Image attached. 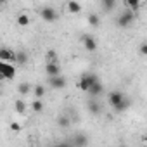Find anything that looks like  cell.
<instances>
[{"instance_id": "6da1fadb", "label": "cell", "mask_w": 147, "mask_h": 147, "mask_svg": "<svg viewBox=\"0 0 147 147\" xmlns=\"http://www.w3.org/2000/svg\"><path fill=\"white\" fill-rule=\"evenodd\" d=\"M107 100H109V104L113 106V109L118 111V113H121V111H125V109L130 107V100L125 99V95H123L121 92H118V90L111 92L109 97H107Z\"/></svg>"}, {"instance_id": "7a4b0ae2", "label": "cell", "mask_w": 147, "mask_h": 147, "mask_svg": "<svg viewBox=\"0 0 147 147\" xmlns=\"http://www.w3.org/2000/svg\"><path fill=\"white\" fill-rule=\"evenodd\" d=\"M135 11H131V9H125L119 16H118V19H116V24H118V28H128L131 23H133V19H135V14H133Z\"/></svg>"}, {"instance_id": "3957f363", "label": "cell", "mask_w": 147, "mask_h": 147, "mask_svg": "<svg viewBox=\"0 0 147 147\" xmlns=\"http://www.w3.org/2000/svg\"><path fill=\"white\" fill-rule=\"evenodd\" d=\"M0 75H2L4 80H12L16 76V66L14 62H5V61H0Z\"/></svg>"}, {"instance_id": "277c9868", "label": "cell", "mask_w": 147, "mask_h": 147, "mask_svg": "<svg viewBox=\"0 0 147 147\" xmlns=\"http://www.w3.org/2000/svg\"><path fill=\"white\" fill-rule=\"evenodd\" d=\"M97 80H99V78H97L95 75H82V78H80V82H78V87H80L82 92H88V90H90V85L95 83Z\"/></svg>"}, {"instance_id": "5b68a950", "label": "cell", "mask_w": 147, "mask_h": 147, "mask_svg": "<svg viewBox=\"0 0 147 147\" xmlns=\"http://www.w3.org/2000/svg\"><path fill=\"white\" fill-rule=\"evenodd\" d=\"M40 18H42L45 23H54V21L57 19V12H55V9H52V7H42V9H40Z\"/></svg>"}, {"instance_id": "8992f818", "label": "cell", "mask_w": 147, "mask_h": 147, "mask_svg": "<svg viewBox=\"0 0 147 147\" xmlns=\"http://www.w3.org/2000/svg\"><path fill=\"white\" fill-rule=\"evenodd\" d=\"M49 85H50V88H54V90H62V88L66 87V80H64L61 75H57V76H49Z\"/></svg>"}, {"instance_id": "52a82bcc", "label": "cell", "mask_w": 147, "mask_h": 147, "mask_svg": "<svg viewBox=\"0 0 147 147\" xmlns=\"http://www.w3.org/2000/svg\"><path fill=\"white\" fill-rule=\"evenodd\" d=\"M82 43H83L85 50H88V52L97 50V42H95V38H94L92 35H83V36H82Z\"/></svg>"}, {"instance_id": "ba28073f", "label": "cell", "mask_w": 147, "mask_h": 147, "mask_svg": "<svg viewBox=\"0 0 147 147\" xmlns=\"http://www.w3.org/2000/svg\"><path fill=\"white\" fill-rule=\"evenodd\" d=\"M45 73H47V76H57V75H61L59 62H47L45 64Z\"/></svg>"}, {"instance_id": "9c48e42d", "label": "cell", "mask_w": 147, "mask_h": 147, "mask_svg": "<svg viewBox=\"0 0 147 147\" xmlns=\"http://www.w3.org/2000/svg\"><path fill=\"white\" fill-rule=\"evenodd\" d=\"M0 61H5V62H14L16 64V52L9 50V49H2L0 50Z\"/></svg>"}, {"instance_id": "30bf717a", "label": "cell", "mask_w": 147, "mask_h": 147, "mask_svg": "<svg viewBox=\"0 0 147 147\" xmlns=\"http://www.w3.org/2000/svg\"><path fill=\"white\" fill-rule=\"evenodd\" d=\"M102 92H104V85H102L99 80H97L95 83H92V85H90V90H88V94H90V95L97 97V95H100Z\"/></svg>"}, {"instance_id": "8fae6325", "label": "cell", "mask_w": 147, "mask_h": 147, "mask_svg": "<svg viewBox=\"0 0 147 147\" xmlns=\"http://www.w3.org/2000/svg\"><path fill=\"white\" fill-rule=\"evenodd\" d=\"M66 7H67V11H69L71 14H78V12H82V5H80V2H76V0H67Z\"/></svg>"}, {"instance_id": "7c38bea8", "label": "cell", "mask_w": 147, "mask_h": 147, "mask_svg": "<svg viewBox=\"0 0 147 147\" xmlns=\"http://www.w3.org/2000/svg\"><path fill=\"white\" fill-rule=\"evenodd\" d=\"M26 62H28V54H26L24 50H18V52H16V64L24 66Z\"/></svg>"}, {"instance_id": "4fadbf2b", "label": "cell", "mask_w": 147, "mask_h": 147, "mask_svg": "<svg viewBox=\"0 0 147 147\" xmlns=\"http://www.w3.org/2000/svg\"><path fill=\"white\" fill-rule=\"evenodd\" d=\"M18 92H19L21 95H28V94H31V92H33V87H31L30 83L23 82V83H19V87H18Z\"/></svg>"}, {"instance_id": "5bb4252c", "label": "cell", "mask_w": 147, "mask_h": 147, "mask_svg": "<svg viewBox=\"0 0 147 147\" xmlns=\"http://www.w3.org/2000/svg\"><path fill=\"white\" fill-rule=\"evenodd\" d=\"M88 111H90L94 116H97V114H100V113H102V107H100V104H99V102L90 100V102H88Z\"/></svg>"}, {"instance_id": "9a60e30c", "label": "cell", "mask_w": 147, "mask_h": 147, "mask_svg": "<svg viewBox=\"0 0 147 147\" xmlns=\"http://www.w3.org/2000/svg\"><path fill=\"white\" fill-rule=\"evenodd\" d=\"M26 107H28V104H26L24 100H21V99H18V100L14 102V109H16V113H18V114H24Z\"/></svg>"}, {"instance_id": "2e32d148", "label": "cell", "mask_w": 147, "mask_h": 147, "mask_svg": "<svg viewBox=\"0 0 147 147\" xmlns=\"http://www.w3.org/2000/svg\"><path fill=\"white\" fill-rule=\"evenodd\" d=\"M16 23H18V26L24 28V26H28V24H30V16H28V14H19V16H18V19H16Z\"/></svg>"}, {"instance_id": "e0dca14e", "label": "cell", "mask_w": 147, "mask_h": 147, "mask_svg": "<svg viewBox=\"0 0 147 147\" xmlns=\"http://www.w3.org/2000/svg\"><path fill=\"white\" fill-rule=\"evenodd\" d=\"M87 23H88L90 26L97 28V26L100 24V18H99L97 14H88V18H87Z\"/></svg>"}, {"instance_id": "ac0fdd59", "label": "cell", "mask_w": 147, "mask_h": 147, "mask_svg": "<svg viewBox=\"0 0 147 147\" xmlns=\"http://www.w3.org/2000/svg\"><path fill=\"white\" fill-rule=\"evenodd\" d=\"M45 61L47 62H59V55H57V52L55 50H47V55H45Z\"/></svg>"}, {"instance_id": "d6986e66", "label": "cell", "mask_w": 147, "mask_h": 147, "mask_svg": "<svg viewBox=\"0 0 147 147\" xmlns=\"http://www.w3.org/2000/svg\"><path fill=\"white\" fill-rule=\"evenodd\" d=\"M31 109L35 111V113H42L43 111V102H42V99H35L33 102H31Z\"/></svg>"}, {"instance_id": "ffe728a7", "label": "cell", "mask_w": 147, "mask_h": 147, "mask_svg": "<svg viewBox=\"0 0 147 147\" xmlns=\"http://www.w3.org/2000/svg\"><path fill=\"white\" fill-rule=\"evenodd\" d=\"M125 5H126V9L137 11L140 7V0H125Z\"/></svg>"}, {"instance_id": "44dd1931", "label": "cell", "mask_w": 147, "mask_h": 147, "mask_svg": "<svg viewBox=\"0 0 147 147\" xmlns=\"http://www.w3.org/2000/svg\"><path fill=\"white\" fill-rule=\"evenodd\" d=\"M100 2H102L104 11H113L116 7V0H100Z\"/></svg>"}, {"instance_id": "7402d4cb", "label": "cell", "mask_w": 147, "mask_h": 147, "mask_svg": "<svg viewBox=\"0 0 147 147\" xmlns=\"http://www.w3.org/2000/svg\"><path fill=\"white\" fill-rule=\"evenodd\" d=\"M33 95H35V97H38V99H42V97L45 95V88H43L42 85H36V87H33Z\"/></svg>"}, {"instance_id": "603a6c76", "label": "cell", "mask_w": 147, "mask_h": 147, "mask_svg": "<svg viewBox=\"0 0 147 147\" xmlns=\"http://www.w3.org/2000/svg\"><path fill=\"white\" fill-rule=\"evenodd\" d=\"M73 144H75V145H87V144H88V138H87L85 135H78L76 140L73 142Z\"/></svg>"}, {"instance_id": "cb8c5ba5", "label": "cell", "mask_w": 147, "mask_h": 147, "mask_svg": "<svg viewBox=\"0 0 147 147\" xmlns=\"http://www.w3.org/2000/svg\"><path fill=\"white\" fill-rule=\"evenodd\" d=\"M138 52H140L142 55H145V57H147V42H144V43L138 47Z\"/></svg>"}, {"instance_id": "d4e9b609", "label": "cell", "mask_w": 147, "mask_h": 147, "mask_svg": "<svg viewBox=\"0 0 147 147\" xmlns=\"http://www.w3.org/2000/svg\"><path fill=\"white\" fill-rule=\"evenodd\" d=\"M57 123H59L61 126H69V121H67V118H64V116H61Z\"/></svg>"}, {"instance_id": "484cf974", "label": "cell", "mask_w": 147, "mask_h": 147, "mask_svg": "<svg viewBox=\"0 0 147 147\" xmlns=\"http://www.w3.org/2000/svg\"><path fill=\"white\" fill-rule=\"evenodd\" d=\"M11 128H12L14 131H21V125H19V123H12V125H11Z\"/></svg>"}, {"instance_id": "4316f807", "label": "cell", "mask_w": 147, "mask_h": 147, "mask_svg": "<svg viewBox=\"0 0 147 147\" xmlns=\"http://www.w3.org/2000/svg\"><path fill=\"white\" fill-rule=\"evenodd\" d=\"M0 2H2V7H4V5L7 4V0H0Z\"/></svg>"}, {"instance_id": "83f0119b", "label": "cell", "mask_w": 147, "mask_h": 147, "mask_svg": "<svg viewBox=\"0 0 147 147\" xmlns=\"http://www.w3.org/2000/svg\"><path fill=\"white\" fill-rule=\"evenodd\" d=\"M145 142H147V137H145Z\"/></svg>"}]
</instances>
